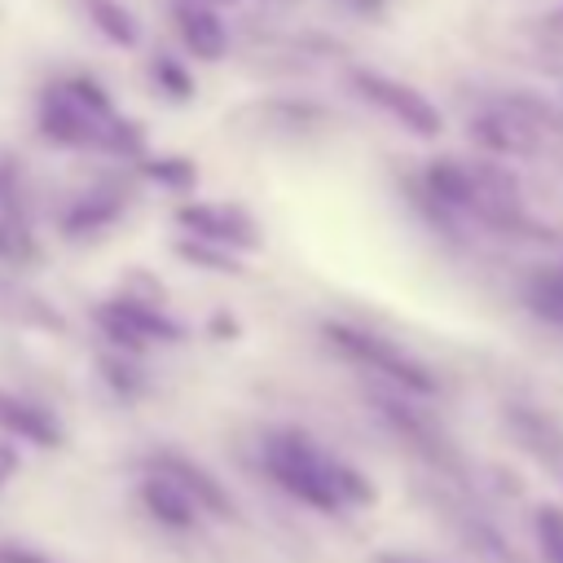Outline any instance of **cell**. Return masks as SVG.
<instances>
[{"label": "cell", "instance_id": "cell-1", "mask_svg": "<svg viewBox=\"0 0 563 563\" xmlns=\"http://www.w3.org/2000/svg\"><path fill=\"white\" fill-rule=\"evenodd\" d=\"M260 453H264L268 479H273L282 493H290L295 501H303V506H312V510H321V515L343 510V501H339V493H334V462H339V457H330L325 449H317V440H312L308 431H299V427H277V431L264 435Z\"/></svg>", "mask_w": 563, "mask_h": 563}, {"label": "cell", "instance_id": "cell-2", "mask_svg": "<svg viewBox=\"0 0 563 563\" xmlns=\"http://www.w3.org/2000/svg\"><path fill=\"white\" fill-rule=\"evenodd\" d=\"M321 334L339 356H347L352 365H361L365 374L387 383L396 396H435L440 391V378L431 374V365L418 361L409 347L391 343L378 330H365V325H352V321H325Z\"/></svg>", "mask_w": 563, "mask_h": 563}, {"label": "cell", "instance_id": "cell-3", "mask_svg": "<svg viewBox=\"0 0 563 563\" xmlns=\"http://www.w3.org/2000/svg\"><path fill=\"white\" fill-rule=\"evenodd\" d=\"M352 88L361 101H369L378 114H387L391 123H400L405 132H413L418 141H435L444 132V114L440 106H431L427 92H418L405 79H391L383 70H352Z\"/></svg>", "mask_w": 563, "mask_h": 563}, {"label": "cell", "instance_id": "cell-4", "mask_svg": "<svg viewBox=\"0 0 563 563\" xmlns=\"http://www.w3.org/2000/svg\"><path fill=\"white\" fill-rule=\"evenodd\" d=\"M97 325L114 343V352H128V356H141L154 343H180L185 339V325L176 317H167L163 308L141 303L132 295L97 303Z\"/></svg>", "mask_w": 563, "mask_h": 563}, {"label": "cell", "instance_id": "cell-5", "mask_svg": "<svg viewBox=\"0 0 563 563\" xmlns=\"http://www.w3.org/2000/svg\"><path fill=\"white\" fill-rule=\"evenodd\" d=\"M176 220L194 242H211L220 251H255V242H260L251 211H242L233 202H189L176 211Z\"/></svg>", "mask_w": 563, "mask_h": 563}, {"label": "cell", "instance_id": "cell-6", "mask_svg": "<svg viewBox=\"0 0 563 563\" xmlns=\"http://www.w3.org/2000/svg\"><path fill=\"white\" fill-rule=\"evenodd\" d=\"M150 471H158V475H167L172 484H180V493L198 506V515H207V519H238L233 497L224 493V484H220L202 462H194V457H185V453H176V449H158V453L150 457Z\"/></svg>", "mask_w": 563, "mask_h": 563}, {"label": "cell", "instance_id": "cell-7", "mask_svg": "<svg viewBox=\"0 0 563 563\" xmlns=\"http://www.w3.org/2000/svg\"><path fill=\"white\" fill-rule=\"evenodd\" d=\"M172 22H176L180 44L198 62H220L229 53V26H224V18L211 4H202V0H176L172 4Z\"/></svg>", "mask_w": 563, "mask_h": 563}, {"label": "cell", "instance_id": "cell-8", "mask_svg": "<svg viewBox=\"0 0 563 563\" xmlns=\"http://www.w3.org/2000/svg\"><path fill=\"white\" fill-rule=\"evenodd\" d=\"M0 431H4L9 440L35 444V449L62 444L57 418H53L44 405H35V400H26V396H18V391H9V387H0Z\"/></svg>", "mask_w": 563, "mask_h": 563}, {"label": "cell", "instance_id": "cell-9", "mask_svg": "<svg viewBox=\"0 0 563 563\" xmlns=\"http://www.w3.org/2000/svg\"><path fill=\"white\" fill-rule=\"evenodd\" d=\"M409 396H374V409L387 418V427L409 444V449H418L427 462H453L449 457V444H444V435H435V427L413 409V405H405Z\"/></svg>", "mask_w": 563, "mask_h": 563}, {"label": "cell", "instance_id": "cell-10", "mask_svg": "<svg viewBox=\"0 0 563 563\" xmlns=\"http://www.w3.org/2000/svg\"><path fill=\"white\" fill-rule=\"evenodd\" d=\"M141 506H145V515L154 519V523H163V528H172V532H194L198 528V506L180 493V484H172L167 475H158V471H150L145 466V475H141Z\"/></svg>", "mask_w": 563, "mask_h": 563}, {"label": "cell", "instance_id": "cell-11", "mask_svg": "<svg viewBox=\"0 0 563 563\" xmlns=\"http://www.w3.org/2000/svg\"><path fill=\"white\" fill-rule=\"evenodd\" d=\"M123 211V198L114 189H92L84 198H75L66 211H62V233L66 238H92L101 233L106 224H114Z\"/></svg>", "mask_w": 563, "mask_h": 563}, {"label": "cell", "instance_id": "cell-12", "mask_svg": "<svg viewBox=\"0 0 563 563\" xmlns=\"http://www.w3.org/2000/svg\"><path fill=\"white\" fill-rule=\"evenodd\" d=\"M510 427H515V435H519V444L528 453H537L550 466L563 462V431L545 413H537V409H510Z\"/></svg>", "mask_w": 563, "mask_h": 563}, {"label": "cell", "instance_id": "cell-13", "mask_svg": "<svg viewBox=\"0 0 563 563\" xmlns=\"http://www.w3.org/2000/svg\"><path fill=\"white\" fill-rule=\"evenodd\" d=\"M84 13H88V22H92L110 44H119V48H132L136 35H141V26H136V18H132V9H128L123 0H84Z\"/></svg>", "mask_w": 563, "mask_h": 563}, {"label": "cell", "instance_id": "cell-14", "mask_svg": "<svg viewBox=\"0 0 563 563\" xmlns=\"http://www.w3.org/2000/svg\"><path fill=\"white\" fill-rule=\"evenodd\" d=\"M523 303H528L545 325L563 330V268L537 273V277L528 282V290H523Z\"/></svg>", "mask_w": 563, "mask_h": 563}, {"label": "cell", "instance_id": "cell-15", "mask_svg": "<svg viewBox=\"0 0 563 563\" xmlns=\"http://www.w3.org/2000/svg\"><path fill=\"white\" fill-rule=\"evenodd\" d=\"M532 532H537L545 563H563V506H537Z\"/></svg>", "mask_w": 563, "mask_h": 563}, {"label": "cell", "instance_id": "cell-16", "mask_svg": "<svg viewBox=\"0 0 563 563\" xmlns=\"http://www.w3.org/2000/svg\"><path fill=\"white\" fill-rule=\"evenodd\" d=\"M101 374H106V383L114 387V396H123V400H132V396L145 387L141 369L132 365L128 352H110V356H101Z\"/></svg>", "mask_w": 563, "mask_h": 563}, {"label": "cell", "instance_id": "cell-17", "mask_svg": "<svg viewBox=\"0 0 563 563\" xmlns=\"http://www.w3.org/2000/svg\"><path fill=\"white\" fill-rule=\"evenodd\" d=\"M154 88H163L172 101H185L194 97V70H185L176 57H154Z\"/></svg>", "mask_w": 563, "mask_h": 563}, {"label": "cell", "instance_id": "cell-18", "mask_svg": "<svg viewBox=\"0 0 563 563\" xmlns=\"http://www.w3.org/2000/svg\"><path fill=\"white\" fill-rule=\"evenodd\" d=\"M176 255H180V260H189L194 268H220V273H238L233 251H220V246H211V242H194V238H185V242H176Z\"/></svg>", "mask_w": 563, "mask_h": 563}, {"label": "cell", "instance_id": "cell-19", "mask_svg": "<svg viewBox=\"0 0 563 563\" xmlns=\"http://www.w3.org/2000/svg\"><path fill=\"white\" fill-rule=\"evenodd\" d=\"M35 251H31V233L22 229V220L18 216H0V260L4 264H22Z\"/></svg>", "mask_w": 563, "mask_h": 563}, {"label": "cell", "instance_id": "cell-20", "mask_svg": "<svg viewBox=\"0 0 563 563\" xmlns=\"http://www.w3.org/2000/svg\"><path fill=\"white\" fill-rule=\"evenodd\" d=\"M150 176L163 180V185L189 189L194 185V163H185V158H158V163H150Z\"/></svg>", "mask_w": 563, "mask_h": 563}, {"label": "cell", "instance_id": "cell-21", "mask_svg": "<svg viewBox=\"0 0 563 563\" xmlns=\"http://www.w3.org/2000/svg\"><path fill=\"white\" fill-rule=\"evenodd\" d=\"M0 563H62L53 554H44L40 545H26V541H0Z\"/></svg>", "mask_w": 563, "mask_h": 563}, {"label": "cell", "instance_id": "cell-22", "mask_svg": "<svg viewBox=\"0 0 563 563\" xmlns=\"http://www.w3.org/2000/svg\"><path fill=\"white\" fill-rule=\"evenodd\" d=\"M18 466H22V457H18V444L13 440H0V488L18 475Z\"/></svg>", "mask_w": 563, "mask_h": 563}, {"label": "cell", "instance_id": "cell-23", "mask_svg": "<svg viewBox=\"0 0 563 563\" xmlns=\"http://www.w3.org/2000/svg\"><path fill=\"white\" fill-rule=\"evenodd\" d=\"M374 563H431V559H422V554H405V550H383V554H374Z\"/></svg>", "mask_w": 563, "mask_h": 563}]
</instances>
